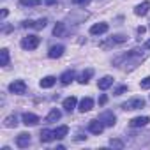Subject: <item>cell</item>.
<instances>
[{
    "label": "cell",
    "mask_w": 150,
    "mask_h": 150,
    "mask_svg": "<svg viewBox=\"0 0 150 150\" xmlns=\"http://www.w3.org/2000/svg\"><path fill=\"white\" fill-rule=\"evenodd\" d=\"M122 108H124L125 111H131V110H141V108H145V99H141V97H132V99L125 101V103L122 104Z\"/></svg>",
    "instance_id": "obj_1"
},
{
    "label": "cell",
    "mask_w": 150,
    "mask_h": 150,
    "mask_svg": "<svg viewBox=\"0 0 150 150\" xmlns=\"http://www.w3.org/2000/svg\"><path fill=\"white\" fill-rule=\"evenodd\" d=\"M39 42H41V39L37 35H27V37L21 39V48L30 51V50H35L39 46Z\"/></svg>",
    "instance_id": "obj_2"
},
{
    "label": "cell",
    "mask_w": 150,
    "mask_h": 150,
    "mask_svg": "<svg viewBox=\"0 0 150 150\" xmlns=\"http://www.w3.org/2000/svg\"><path fill=\"white\" fill-rule=\"evenodd\" d=\"M9 92L11 94H25L27 92V83L23 81V80H16V81H13L11 85H9Z\"/></svg>",
    "instance_id": "obj_3"
},
{
    "label": "cell",
    "mask_w": 150,
    "mask_h": 150,
    "mask_svg": "<svg viewBox=\"0 0 150 150\" xmlns=\"http://www.w3.org/2000/svg\"><path fill=\"white\" fill-rule=\"evenodd\" d=\"M99 120H101L106 127H113V125L117 124V117L113 115V111H104V113H101V115H99Z\"/></svg>",
    "instance_id": "obj_4"
},
{
    "label": "cell",
    "mask_w": 150,
    "mask_h": 150,
    "mask_svg": "<svg viewBox=\"0 0 150 150\" xmlns=\"http://www.w3.org/2000/svg\"><path fill=\"white\" fill-rule=\"evenodd\" d=\"M88 131H90L92 134H101V132L104 131V124H103L101 120H90V122H88Z\"/></svg>",
    "instance_id": "obj_5"
},
{
    "label": "cell",
    "mask_w": 150,
    "mask_h": 150,
    "mask_svg": "<svg viewBox=\"0 0 150 150\" xmlns=\"http://www.w3.org/2000/svg\"><path fill=\"white\" fill-rule=\"evenodd\" d=\"M16 145H18L20 148H27V146L30 145V134H28V132H20V134L16 136Z\"/></svg>",
    "instance_id": "obj_6"
},
{
    "label": "cell",
    "mask_w": 150,
    "mask_h": 150,
    "mask_svg": "<svg viewBox=\"0 0 150 150\" xmlns=\"http://www.w3.org/2000/svg\"><path fill=\"white\" fill-rule=\"evenodd\" d=\"M64 51H65V48H64L62 44H55V46L50 48L48 57H50V58H60V57L64 55Z\"/></svg>",
    "instance_id": "obj_7"
},
{
    "label": "cell",
    "mask_w": 150,
    "mask_h": 150,
    "mask_svg": "<svg viewBox=\"0 0 150 150\" xmlns=\"http://www.w3.org/2000/svg\"><path fill=\"white\" fill-rule=\"evenodd\" d=\"M148 9H150V2H148V0H145V2H141L139 6L134 7V14L136 16H146L148 14Z\"/></svg>",
    "instance_id": "obj_8"
},
{
    "label": "cell",
    "mask_w": 150,
    "mask_h": 150,
    "mask_svg": "<svg viewBox=\"0 0 150 150\" xmlns=\"http://www.w3.org/2000/svg\"><path fill=\"white\" fill-rule=\"evenodd\" d=\"M108 32V23H96L90 27V34L92 35H101V34H106Z\"/></svg>",
    "instance_id": "obj_9"
},
{
    "label": "cell",
    "mask_w": 150,
    "mask_h": 150,
    "mask_svg": "<svg viewBox=\"0 0 150 150\" xmlns=\"http://www.w3.org/2000/svg\"><path fill=\"white\" fill-rule=\"evenodd\" d=\"M94 108V101L90 99V97H83L81 101H80V106H78V110L81 111V113H85V111H90Z\"/></svg>",
    "instance_id": "obj_10"
},
{
    "label": "cell",
    "mask_w": 150,
    "mask_h": 150,
    "mask_svg": "<svg viewBox=\"0 0 150 150\" xmlns=\"http://www.w3.org/2000/svg\"><path fill=\"white\" fill-rule=\"evenodd\" d=\"M21 120H23L25 125H35V124H39V117L34 115V113H23Z\"/></svg>",
    "instance_id": "obj_11"
},
{
    "label": "cell",
    "mask_w": 150,
    "mask_h": 150,
    "mask_svg": "<svg viewBox=\"0 0 150 150\" xmlns=\"http://www.w3.org/2000/svg\"><path fill=\"white\" fill-rule=\"evenodd\" d=\"M74 78H76V72H74L72 69H69V71H65L60 76V81H62V85H69V83L74 81Z\"/></svg>",
    "instance_id": "obj_12"
},
{
    "label": "cell",
    "mask_w": 150,
    "mask_h": 150,
    "mask_svg": "<svg viewBox=\"0 0 150 150\" xmlns=\"http://www.w3.org/2000/svg\"><path fill=\"white\" fill-rule=\"evenodd\" d=\"M148 122H150V118H148V117H136V118H132V120L129 122V125L136 129V127H145Z\"/></svg>",
    "instance_id": "obj_13"
},
{
    "label": "cell",
    "mask_w": 150,
    "mask_h": 150,
    "mask_svg": "<svg viewBox=\"0 0 150 150\" xmlns=\"http://www.w3.org/2000/svg\"><path fill=\"white\" fill-rule=\"evenodd\" d=\"M125 35H113L108 42H103L101 44V48H108V46H115V44H120V42H125Z\"/></svg>",
    "instance_id": "obj_14"
},
{
    "label": "cell",
    "mask_w": 150,
    "mask_h": 150,
    "mask_svg": "<svg viewBox=\"0 0 150 150\" xmlns=\"http://www.w3.org/2000/svg\"><path fill=\"white\" fill-rule=\"evenodd\" d=\"M57 136H55V131H51V129H42L41 131V141L42 143H50V141H53Z\"/></svg>",
    "instance_id": "obj_15"
},
{
    "label": "cell",
    "mask_w": 150,
    "mask_h": 150,
    "mask_svg": "<svg viewBox=\"0 0 150 150\" xmlns=\"http://www.w3.org/2000/svg\"><path fill=\"white\" fill-rule=\"evenodd\" d=\"M76 104H78V101H76V97L74 96H71V97H67V99H64V110L65 111H72L74 108H76Z\"/></svg>",
    "instance_id": "obj_16"
},
{
    "label": "cell",
    "mask_w": 150,
    "mask_h": 150,
    "mask_svg": "<svg viewBox=\"0 0 150 150\" xmlns=\"http://www.w3.org/2000/svg\"><path fill=\"white\" fill-rule=\"evenodd\" d=\"M111 85H113V78H111V76H104V78H101L99 83H97L99 90H106V88H110Z\"/></svg>",
    "instance_id": "obj_17"
},
{
    "label": "cell",
    "mask_w": 150,
    "mask_h": 150,
    "mask_svg": "<svg viewBox=\"0 0 150 150\" xmlns=\"http://www.w3.org/2000/svg\"><path fill=\"white\" fill-rule=\"evenodd\" d=\"M94 76V71L92 69H85L81 74H80V78H78V81L81 83V85H85V83H88V80Z\"/></svg>",
    "instance_id": "obj_18"
},
{
    "label": "cell",
    "mask_w": 150,
    "mask_h": 150,
    "mask_svg": "<svg viewBox=\"0 0 150 150\" xmlns=\"http://www.w3.org/2000/svg\"><path fill=\"white\" fill-rule=\"evenodd\" d=\"M60 117H62L60 110L53 108V110H51V111L48 113V117H46V122H48V124H51V122H57V120H60Z\"/></svg>",
    "instance_id": "obj_19"
},
{
    "label": "cell",
    "mask_w": 150,
    "mask_h": 150,
    "mask_svg": "<svg viewBox=\"0 0 150 150\" xmlns=\"http://www.w3.org/2000/svg\"><path fill=\"white\" fill-rule=\"evenodd\" d=\"M55 78L53 76H46V78H42L41 81H39V85H41V88H51L53 85H55Z\"/></svg>",
    "instance_id": "obj_20"
},
{
    "label": "cell",
    "mask_w": 150,
    "mask_h": 150,
    "mask_svg": "<svg viewBox=\"0 0 150 150\" xmlns=\"http://www.w3.org/2000/svg\"><path fill=\"white\" fill-rule=\"evenodd\" d=\"M4 125H6V127H16V125H18V117H16V115L6 117V118H4Z\"/></svg>",
    "instance_id": "obj_21"
},
{
    "label": "cell",
    "mask_w": 150,
    "mask_h": 150,
    "mask_svg": "<svg viewBox=\"0 0 150 150\" xmlns=\"http://www.w3.org/2000/svg\"><path fill=\"white\" fill-rule=\"evenodd\" d=\"M67 132H69V127H67V125H60V127H57V129H55V136H57V139L65 138V136H67Z\"/></svg>",
    "instance_id": "obj_22"
},
{
    "label": "cell",
    "mask_w": 150,
    "mask_h": 150,
    "mask_svg": "<svg viewBox=\"0 0 150 150\" xmlns=\"http://www.w3.org/2000/svg\"><path fill=\"white\" fill-rule=\"evenodd\" d=\"M42 0H20V6L21 7H35V6H41Z\"/></svg>",
    "instance_id": "obj_23"
},
{
    "label": "cell",
    "mask_w": 150,
    "mask_h": 150,
    "mask_svg": "<svg viewBox=\"0 0 150 150\" xmlns=\"http://www.w3.org/2000/svg\"><path fill=\"white\" fill-rule=\"evenodd\" d=\"M64 23H57L55 25V28H53V35H57V37H62L64 35Z\"/></svg>",
    "instance_id": "obj_24"
},
{
    "label": "cell",
    "mask_w": 150,
    "mask_h": 150,
    "mask_svg": "<svg viewBox=\"0 0 150 150\" xmlns=\"http://www.w3.org/2000/svg\"><path fill=\"white\" fill-rule=\"evenodd\" d=\"M0 57H2V65L6 67V65H9V50H2L0 51Z\"/></svg>",
    "instance_id": "obj_25"
},
{
    "label": "cell",
    "mask_w": 150,
    "mask_h": 150,
    "mask_svg": "<svg viewBox=\"0 0 150 150\" xmlns=\"http://www.w3.org/2000/svg\"><path fill=\"white\" fill-rule=\"evenodd\" d=\"M110 146H113V148H124V141L122 139H110Z\"/></svg>",
    "instance_id": "obj_26"
},
{
    "label": "cell",
    "mask_w": 150,
    "mask_h": 150,
    "mask_svg": "<svg viewBox=\"0 0 150 150\" xmlns=\"http://www.w3.org/2000/svg\"><path fill=\"white\" fill-rule=\"evenodd\" d=\"M124 92H127V85H118V87L113 90V94H115V96H122Z\"/></svg>",
    "instance_id": "obj_27"
},
{
    "label": "cell",
    "mask_w": 150,
    "mask_h": 150,
    "mask_svg": "<svg viewBox=\"0 0 150 150\" xmlns=\"http://www.w3.org/2000/svg\"><path fill=\"white\" fill-rule=\"evenodd\" d=\"M139 87H141V88H145V90H146V88H150V76H146L145 80H141Z\"/></svg>",
    "instance_id": "obj_28"
},
{
    "label": "cell",
    "mask_w": 150,
    "mask_h": 150,
    "mask_svg": "<svg viewBox=\"0 0 150 150\" xmlns=\"http://www.w3.org/2000/svg\"><path fill=\"white\" fill-rule=\"evenodd\" d=\"M44 27H46V18H42V20L35 21V30H41V28H44Z\"/></svg>",
    "instance_id": "obj_29"
},
{
    "label": "cell",
    "mask_w": 150,
    "mask_h": 150,
    "mask_svg": "<svg viewBox=\"0 0 150 150\" xmlns=\"http://www.w3.org/2000/svg\"><path fill=\"white\" fill-rule=\"evenodd\" d=\"M21 25H23L25 28H28V27H30V28H35V21H32V20H27V21H23Z\"/></svg>",
    "instance_id": "obj_30"
},
{
    "label": "cell",
    "mask_w": 150,
    "mask_h": 150,
    "mask_svg": "<svg viewBox=\"0 0 150 150\" xmlns=\"http://www.w3.org/2000/svg\"><path fill=\"white\" fill-rule=\"evenodd\" d=\"M90 2V0H72V4H76V6H87Z\"/></svg>",
    "instance_id": "obj_31"
},
{
    "label": "cell",
    "mask_w": 150,
    "mask_h": 150,
    "mask_svg": "<svg viewBox=\"0 0 150 150\" xmlns=\"http://www.w3.org/2000/svg\"><path fill=\"white\" fill-rule=\"evenodd\" d=\"M106 101H108L106 96H101V97H99V104H106Z\"/></svg>",
    "instance_id": "obj_32"
},
{
    "label": "cell",
    "mask_w": 150,
    "mask_h": 150,
    "mask_svg": "<svg viewBox=\"0 0 150 150\" xmlns=\"http://www.w3.org/2000/svg\"><path fill=\"white\" fill-rule=\"evenodd\" d=\"M145 30H146L145 27H138V34H139V35H141V34H145Z\"/></svg>",
    "instance_id": "obj_33"
},
{
    "label": "cell",
    "mask_w": 150,
    "mask_h": 150,
    "mask_svg": "<svg viewBox=\"0 0 150 150\" xmlns=\"http://www.w3.org/2000/svg\"><path fill=\"white\" fill-rule=\"evenodd\" d=\"M44 2H46L48 6H51V4H55V2H57V0H44Z\"/></svg>",
    "instance_id": "obj_34"
},
{
    "label": "cell",
    "mask_w": 150,
    "mask_h": 150,
    "mask_svg": "<svg viewBox=\"0 0 150 150\" xmlns=\"http://www.w3.org/2000/svg\"><path fill=\"white\" fill-rule=\"evenodd\" d=\"M145 48H146V50H150V39H148V41L145 42Z\"/></svg>",
    "instance_id": "obj_35"
}]
</instances>
